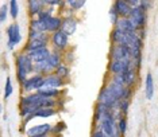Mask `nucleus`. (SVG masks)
<instances>
[{
  "mask_svg": "<svg viewBox=\"0 0 158 137\" xmlns=\"http://www.w3.org/2000/svg\"><path fill=\"white\" fill-rule=\"evenodd\" d=\"M15 66H16V78L19 81V84L24 82L31 74H34V61L24 51L16 55Z\"/></svg>",
  "mask_w": 158,
  "mask_h": 137,
  "instance_id": "nucleus-1",
  "label": "nucleus"
},
{
  "mask_svg": "<svg viewBox=\"0 0 158 137\" xmlns=\"http://www.w3.org/2000/svg\"><path fill=\"white\" fill-rule=\"evenodd\" d=\"M96 128L100 129L106 137H122L119 129H118V118L115 110L107 112L102 121L96 124Z\"/></svg>",
  "mask_w": 158,
  "mask_h": 137,
  "instance_id": "nucleus-2",
  "label": "nucleus"
},
{
  "mask_svg": "<svg viewBox=\"0 0 158 137\" xmlns=\"http://www.w3.org/2000/svg\"><path fill=\"white\" fill-rule=\"evenodd\" d=\"M44 85H45L44 74H31L26 81L20 84V88H22V92L24 94H28V93L38 92L39 89L44 88Z\"/></svg>",
  "mask_w": 158,
  "mask_h": 137,
  "instance_id": "nucleus-3",
  "label": "nucleus"
},
{
  "mask_svg": "<svg viewBox=\"0 0 158 137\" xmlns=\"http://www.w3.org/2000/svg\"><path fill=\"white\" fill-rule=\"evenodd\" d=\"M98 102L104 104L111 110H118V105H119V100L111 93V90L106 85L100 89L99 96H98Z\"/></svg>",
  "mask_w": 158,
  "mask_h": 137,
  "instance_id": "nucleus-4",
  "label": "nucleus"
},
{
  "mask_svg": "<svg viewBox=\"0 0 158 137\" xmlns=\"http://www.w3.org/2000/svg\"><path fill=\"white\" fill-rule=\"evenodd\" d=\"M110 61L118 59V61H132L131 57V49L128 46L123 45H111L110 49Z\"/></svg>",
  "mask_w": 158,
  "mask_h": 137,
  "instance_id": "nucleus-5",
  "label": "nucleus"
},
{
  "mask_svg": "<svg viewBox=\"0 0 158 137\" xmlns=\"http://www.w3.org/2000/svg\"><path fill=\"white\" fill-rule=\"evenodd\" d=\"M50 43L54 46V50L65 53L68 50V46H69V35H66L62 30L56 31L50 34Z\"/></svg>",
  "mask_w": 158,
  "mask_h": 137,
  "instance_id": "nucleus-6",
  "label": "nucleus"
},
{
  "mask_svg": "<svg viewBox=\"0 0 158 137\" xmlns=\"http://www.w3.org/2000/svg\"><path fill=\"white\" fill-rule=\"evenodd\" d=\"M7 49L8 50H14L18 45L22 41V32H20V27L18 23H12L7 27Z\"/></svg>",
  "mask_w": 158,
  "mask_h": 137,
  "instance_id": "nucleus-7",
  "label": "nucleus"
},
{
  "mask_svg": "<svg viewBox=\"0 0 158 137\" xmlns=\"http://www.w3.org/2000/svg\"><path fill=\"white\" fill-rule=\"evenodd\" d=\"M132 66H134V65H132V61L112 59L108 62V74L110 75H122Z\"/></svg>",
  "mask_w": 158,
  "mask_h": 137,
  "instance_id": "nucleus-8",
  "label": "nucleus"
},
{
  "mask_svg": "<svg viewBox=\"0 0 158 137\" xmlns=\"http://www.w3.org/2000/svg\"><path fill=\"white\" fill-rule=\"evenodd\" d=\"M46 97H44L39 92H34V93H28L20 97V104L19 105H27V106H33L35 109L41 108V104Z\"/></svg>",
  "mask_w": 158,
  "mask_h": 137,
  "instance_id": "nucleus-9",
  "label": "nucleus"
},
{
  "mask_svg": "<svg viewBox=\"0 0 158 137\" xmlns=\"http://www.w3.org/2000/svg\"><path fill=\"white\" fill-rule=\"evenodd\" d=\"M130 19L132 20V23L135 24L138 30H143V28H146V23H147V12H145L139 6L134 7L130 15Z\"/></svg>",
  "mask_w": 158,
  "mask_h": 137,
  "instance_id": "nucleus-10",
  "label": "nucleus"
},
{
  "mask_svg": "<svg viewBox=\"0 0 158 137\" xmlns=\"http://www.w3.org/2000/svg\"><path fill=\"white\" fill-rule=\"evenodd\" d=\"M52 129H53V125L50 124H38V125H33V127L27 128L24 133H26L27 137H33V136H50L52 135Z\"/></svg>",
  "mask_w": 158,
  "mask_h": 137,
  "instance_id": "nucleus-11",
  "label": "nucleus"
},
{
  "mask_svg": "<svg viewBox=\"0 0 158 137\" xmlns=\"http://www.w3.org/2000/svg\"><path fill=\"white\" fill-rule=\"evenodd\" d=\"M112 7L115 10H116L118 15H119L120 18H130L131 12H132V7L130 3H127L126 0H115Z\"/></svg>",
  "mask_w": 158,
  "mask_h": 137,
  "instance_id": "nucleus-12",
  "label": "nucleus"
},
{
  "mask_svg": "<svg viewBox=\"0 0 158 137\" xmlns=\"http://www.w3.org/2000/svg\"><path fill=\"white\" fill-rule=\"evenodd\" d=\"M65 86V79L58 77L56 73H50L45 75V85L44 88H52V89H62Z\"/></svg>",
  "mask_w": 158,
  "mask_h": 137,
  "instance_id": "nucleus-13",
  "label": "nucleus"
},
{
  "mask_svg": "<svg viewBox=\"0 0 158 137\" xmlns=\"http://www.w3.org/2000/svg\"><path fill=\"white\" fill-rule=\"evenodd\" d=\"M115 28L126 32V34H136L139 31L130 18H120L119 22L116 23V26H115Z\"/></svg>",
  "mask_w": 158,
  "mask_h": 137,
  "instance_id": "nucleus-14",
  "label": "nucleus"
},
{
  "mask_svg": "<svg viewBox=\"0 0 158 137\" xmlns=\"http://www.w3.org/2000/svg\"><path fill=\"white\" fill-rule=\"evenodd\" d=\"M138 68H135L134 66L128 68L126 73L122 74V77H123V81H124V84L127 88H130V89H134L136 84H138Z\"/></svg>",
  "mask_w": 158,
  "mask_h": 137,
  "instance_id": "nucleus-15",
  "label": "nucleus"
},
{
  "mask_svg": "<svg viewBox=\"0 0 158 137\" xmlns=\"http://www.w3.org/2000/svg\"><path fill=\"white\" fill-rule=\"evenodd\" d=\"M64 54L58 51V50H53L52 54H50V57L48 58V67H49V74L50 73H54L56 68L60 66L61 63H62L64 61Z\"/></svg>",
  "mask_w": 158,
  "mask_h": 137,
  "instance_id": "nucleus-16",
  "label": "nucleus"
},
{
  "mask_svg": "<svg viewBox=\"0 0 158 137\" xmlns=\"http://www.w3.org/2000/svg\"><path fill=\"white\" fill-rule=\"evenodd\" d=\"M62 19L64 20H62V27H61V30L65 32L66 35L72 37L77 30L78 20L74 16H66V18H62Z\"/></svg>",
  "mask_w": 158,
  "mask_h": 137,
  "instance_id": "nucleus-17",
  "label": "nucleus"
},
{
  "mask_svg": "<svg viewBox=\"0 0 158 137\" xmlns=\"http://www.w3.org/2000/svg\"><path fill=\"white\" fill-rule=\"evenodd\" d=\"M49 43H50L49 39H35V41H27V43L24 45V47H23V51L24 53H31V51H35V50L42 49V47H49Z\"/></svg>",
  "mask_w": 158,
  "mask_h": 137,
  "instance_id": "nucleus-18",
  "label": "nucleus"
},
{
  "mask_svg": "<svg viewBox=\"0 0 158 137\" xmlns=\"http://www.w3.org/2000/svg\"><path fill=\"white\" fill-rule=\"evenodd\" d=\"M62 20L64 19L62 18H60V16H56V15L50 16L49 19L45 22L49 34H53V32H56V31H60L61 27H62Z\"/></svg>",
  "mask_w": 158,
  "mask_h": 137,
  "instance_id": "nucleus-19",
  "label": "nucleus"
},
{
  "mask_svg": "<svg viewBox=\"0 0 158 137\" xmlns=\"http://www.w3.org/2000/svg\"><path fill=\"white\" fill-rule=\"evenodd\" d=\"M28 55L33 58L34 62H42V61H46L50 57L52 54V50L49 47H42V49H38L35 51H31V53H27Z\"/></svg>",
  "mask_w": 158,
  "mask_h": 137,
  "instance_id": "nucleus-20",
  "label": "nucleus"
},
{
  "mask_svg": "<svg viewBox=\"0 0 158 137\" xmlns=\"http://www.w3.org/2000/svg\"><path fill=\"white\" fill-rule=\"evenodd\" d=\"M27 7H28V14L33 18H37L38 14L45 8L44 4L41 3V0H27Z\"/></svg>",
  "mask_w": 158,
  "mask_h": 137,
  "instance_id": "nucleus-21",
  "label": "nucleus"
},
{
  "mask_svg": "<svg viewBox=\"0 0 158 137\" xmlns=\"http://www.w3.org/2000/svg\"><path fill=\"white\" fill-rule=\"evenodd\" d=\"M108 110H111V109H108L104 104H102V102H96V106H95V113H93V121H95V124H99L100 121H102V118L106 116V113Z\"/></svg>",
  "mask_w": 158,
  "mask_h": 137,
  "instance_id": "nucleus-22",
  "label": "nucleus"
},
{
  "mask_svg": "<svg viewBox=\"0 0 158 137\" xmlns=\"http://www.w3.org/2000/svg\"><path fill=\"white\" fill-rule=\"evenodd\" d=\"M145 94L147 100H152L154 96V79L152 73L146 74V79H145Z\"/></svg>",
  "mask_w": 158,
  "mask_h": 137,
  "instance_id": "nucleus-23",
  "label": "nucleus"
},
{
  "mask_svg": "<svg viewBox=\"0 0 158 137\" xmlns=\"http://www.w3.org/2000/svg\"><path fill=\"white\" fill-rule=\"evenodd\" d=\"M57 113V108H38L37 110L33 113L34 118L35 117H42V118H49L54 116Z\"/></svg>",
  "mask_w": 158,
  "mask_h": 137,
  "instance_id": "nucleus-24",
  "label": "nucleus"
},
{
  "mask_svg": "<svg viewBox=\"0 0 158 137\" xmlns=\"http://www.w3.org/2000/svg\"><path fill=\"white\" fill-rule=\"evenodd\" d=\"M39 93H41L44 97L46 98H60L61 96H62V90L61 89H52V88H42L38 90Z\"/></svg>",
  "mask_w": 158,
  "mask_h": 137,
  "instance_id": "nucleus-25",
  "label": "nucleus"
},
{
  "mask_svg": "<svg viewBox=\"0 0 158 137\" xmlns=\"http://www.w3.org/2000/svg\"><path fill=\"white\" fill-rule=\"evenodd\" d=\"M30 30L38 31V32H48L46 24L42 20H39L38 18H33V19L30 20Z\"/></svg>",
  "mask_w": 158,
  "mask_h": 137,
  "instance_id": "nucleus-26",
  "label": "nucleus"
},
{
  "mask_svg": "<svg viewBox=\"0 0 158 137\" xmlns=\"http://www.w3.org/2000/svg\"><path fill=\"white\" fill-rule=\"evenodd\" d=\"M54 73H56L57 75H58V77H61V78L68 79V78L70 77V67H69V65L65 63V62H62L58 67L56 68Z\"/></svg>",
  "mask_w": 158,
  "mask_h": 137,
  "instance_id": "nucleus-27",
  "label": "nucleus"
},
{
  "mask_svg": "<svg viewBox=\"0 0 158 137\" xmlns=\"http://www.w3.org/2000/svg\"><path fill=\"white\" fill-rule=\"evenodd\" d=\"M87 0H65V7L73 10V11H80L85 7Z\"/></svg>",
  "mask_w": 158,
  "mask_h": 137,
  "instance_id": "nucleus-28",
  "label": "nucleus"
},
{
  "mask_svg": "<svg viewBox=\"0 0 158 137\" xmlns=\"http://www.w3.org/2000/svg\"><path fill=\"white\" fill-rule=\"evenodd\" d=\"M8 6H10V16H11L12 19H16L18 15H19V4H18V0H10Z\"/></svg>",
  "mask_w": 158,
  "mask_h": 137,
  "instance_id": "nucleus-29",
  "label": "nucleus"
},
{
  "mask_svg": "<svg viewBox=\"0 0 158 137\" xmlns=\"http://www.w3.org/2000/svg\"><path fill=\"white\" fill-rule=\"evenodd\" d=\"M44 7H65V0H41Z\"/></svg>",
  "mask_w": 158,
  "mask_h": 137,
  "instance_id": "nucleus-30",
  "label": "nucleus"
},
{
  "mask_svg": "<svg viewBox=\"0 0 158 137\" xmlns=\"http://www.w3.org/2000/svg\"><path fill=\"white\" fill-rule=\"evenodd\" d=\"M14 93V86H12V79L7 78L6 79V88H4V100H8Z\"/></svg>",
  "mask_w": 158,
  "mask_h": 137,
  "instance_id": "nucleus-31",
  "label": "nucleus"
},
{
  "mask_svg": "<svg viewBox=\"0 0 158 137\" xmlns=\"http://www.w3.org/2000/svg\"><path fill=\"white\" fill-rule=\"evenodd\" d=\"M128 108H130V100H120L119 105H118V110L120 112L123 116H127Z\"/></svg>",
  "mask_w": 158,
  "mask_h": 137,
  "instance_id": "nucleus-32",
  "label": "nucleus"
},
{
  "mask_svg": "<svg viewBox=\"0 0 158 137\" xmlns=\"http://www.w3.org/2000/svg\"><path fill=\"white\" fill-rule=\"evenodd\" d=\"M8 15H10V6L2 4V7H0V22L4 23L7 20V18H8Z\"/></svg>",
  "mask_w": 158,
  "mask_h": 137,
  "instance_id": "nucleus-33",
  "label": "nucleus"
},
{
  "mask_svg": "<svg viewBox=\"0 0 158 137\" xmlns=\"http://www.w3.org/2000/svg\"><path fill=\"white\" fill-rule=\"evenodd\" d=\"M119 19H120V16L118 15L116 10H115L114 7H111V8H110V20H111V24L115 27V26H116V23L119 22Z\"/></svg>",
  "mask_w": 158,
  "mask_h": 137,
  "instance_id": "nucleus-34",
  "label": "nucleus"
},
{
  "mask_svg": "<svg viewBox=\"0 0 158 137\" xmlns=\"http://www.w3.org/2000/svg\"><path fill=\"white\" fill-rule=\"evenodd\" d=\"M64 129H65V125H64L62 122H60L58 125L53 127V129H52V136H57V135H60V133H62Z\"/></svg>",
  "mask_w": 158,
  "mask_h": 137,
  "instance_id": "nucleus-35",
  "label": "nucleus"
},
{
  "mask_svg": "<svg viewBox=\"0 0 158 137\" xmlns=\"http://www.w3.org/2000/svg\"><path fill=\"white\" fill-rule=\"evenodd\" d=\"M152 3H153L152 0H141V2H139V7H141L145 12H147V11L152 8Z\"/></svg>",
  "mask_w": 158,
  "mask_h": 137,
  "instance_id": "nucleus-36",
  "label": "nucleus"
},
{
  "mask_svg": "<svg viewBox=\"0 0 158 137\" xmlns=\"http://www.w3.org/2000/svg\"><path fill=\"white\" fill-rule=\"evenodd\" d=\"M126 2L130 3L132 7H138V6H139V2H141V0H126Z\"/></svg>",
  "mask_w": 158,
  "mask_h": 137,
  "instance_id": "nucleus-37",
  "label": "nucleus"
},
{
  "mask_svg": "<svg viewBox=\"0 0 158 137\" xmlns=\"http://www.w3.org/2000/svg\"><path fill=\"white\" fill-rule=\"evenodd\" d=\"M33 137H48V136H45V135H42V136H33Z\"/></svg>",
  "mask_w": 158,
  "mask_h": 137,
  "instance_id": "nucleus-38",
  "label": "nucleus"
}]
</instances>
